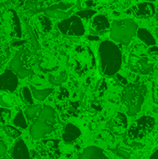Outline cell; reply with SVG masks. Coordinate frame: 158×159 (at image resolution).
<instances>
[{"label": "cell", "mask_w": 158, "mask_h": 159, "mask_svg": "<svg viewBox=\"0 0 158 159\" xmlns=\"http://www.w3.org/2000/svg\"><path fill=\"white\" fill-rule=\"evenodd\" d=\"M5 60H6V55H5V53H4L3 51L0 50V66H1V64L4 62Z\"/></svg>", "instance_id": "cell-34"}, {"label": "cell", "mask_w": 158, "mask_h": 159, "mask_svg": "<svg viewBox=\"0 0 158 159\" xmlns=\"http://www.w3.org/2000/svg\"><path fill=\"white\" fill-rule=\"evenodd\" d=\"M20 97L23 102H25L28 105H33L34 100H33V93L32 90L28 87H23L20 90Z\"/></svg>", "instance_id": "cell-24"}, {"label": "cell", "mask_w": 158, "mask_h": 159, "mask_svg": "<svg viewBox=\"0 0 158 159\" xmlns=\"http://www.w3.org/2000/svg\"><path fill=\"white\" fill-rule=\"evenodd\" d=\"M11 157L13 159H31L28 147L23 140L19 139L10 152Z\"/></svg>", "instance_id": "cell-16"}, {"label": "cell", "mask_w": 158, "mask_h": 159, "mask_svg": "<svg viewBox=\"0 0 158 159\" xmlns=\"http://www.w3.org/2000/svg\"><path fill=\"white\" fill-rule=\"evenodd\" d=\"M7 152V146L3 140H0V157H5Z\"/></svg>", "instance_id": "cell-31"}, {"label": "cell", "mask_w": 158, "mask_h": 159, "mask_svg": "<svg viewBox=\"0 0 158 159\" xmlns=\"http://www.w3.org/2000/svg\"><path fill=\"white\" fill-rule=\"evenodd\" d=\"M116 153L122 158L129 159L130 157V152L128 151V150H126V149H124V148H122V147H120V146H118L116 148Z\"/></svg>", "instance_id": "cell-29"}, {"label": "cell", "mask_w": 158, "mask_h": 159, "mask_svg": "<svg viewBox=\"0 0 158 159\" xmlns=\"http://www.w3.org/2000/svg\"><path fill=\"white\" fill-rule=\"evenodd\" d=\"M110 28H111V24H110L108 18L102 14H98L94 16V18L91 20L90 30H91V33L93 34H101L105 33Z\"/></svg>", "instance_id": "cell-13"}, {"label": "cell", "mask_w": 158, "mask_h": 159, "mask_svg": "<svg viewBox=\"0 0 158 159\" xmlns=\"http://www.w3.org/2000/svg\"><path fill=\"white\" fill-rule=\"evenodd\" d=\"M27 30H28V33H29V35H30V39H31V41H32L33 46H34V48H39V43H38V40H37V38H36V36H35L34 31L32 30V28H31L29 25H27Z\"/></svg>", "instance_id": "cell-28"}, {"label": "cell", "mask_w": 158, "mask_h": 159, "mask_svg": "<svg viewBox=\"0 0 158 159\" xmlns=\"http://www.w3.org/2000/svg\"><path fill=\"white\" fill-rule=\"evenodd\" d=\"M138 24L131 19L116 20L110 28V37L118 43L128 46L138 32Z\"/></svg>", "instance_id": "cell-4"}, {"label": "cell", "mask_w": 158, "mask_h": 159, "mask_svg": "<svg viewBox=\"0 0 158 159\" xmlns=\"http://www.w3.org/2000/svg\"><path fill=\"white\" fill-rule=\"evenodd\" d=\"M59 140H44L37 145V153L44 159H58L61 152Z\"/></svg>", "instance_id": "cell-10"}, {"label": "cell", "mask_w": 158, "mask_h": 159, "mask_svg": "<svg viewBox=\"0 0 158 159\" xmlns=\"http://www.w3.org/2000/svg\"><path fill=\"white\" fill-rule=\"evenodd\" d=\"M19 85V76L11 70L6 69L0 75V90L13 92Z\"/></svg>", "instance_id": "cell-11"}, {"label": "cell", "mask_w": 158, "mask_h": 159, "mask_svg": "<svg viewBox=\"0 0 158 159\" xmlns=\"http://www.w3.org/2000/svg\"><path fill=\"white\" fill-rule=\"evenodd\" d=\"M96 14V11L93 10V9H84V10H81V11H78L76 13V15L81 18V19H84V20H90V19H93L94 16Z\"/></svg>", "instance_id": "cell-27"}, {"label": "cell", "mask_w": 158, "mask_h": 159, "mask_svg": "<svg viewBox=\"0 0 158 159\" xmlns=\"http://www.w3.org/2000/svg\"><path fill=\"white\" fill-rule=\"evenodd\" d=\"M13 124L19 128V129H26L27 127H28V124H27V121H26V117H25V115L22 111H20L17 113V115L15 116L14 119H13Z\"/></svg>", "instance_id": "cell-21"}, {"label": "cell", "mask_w": 158, "mask_h": 159, "mask_svg": "<svg viewBox=\"0 0 158 159\" xmlns=\"http://www.w3.org/2000/svg\"><path fill=\"white\" fill-rule=\"evenodd\" d=\"M59 31L68 36H82L85 34V26L82 19L77 15L71 16L57 24Z\"/></svg>", "instance_id": "cell-6"}, {"label": "cell", "mask_w": 158, "mask_h": 159, "mask_svg": "<svg viewBox=\"0 0 158 159\" xmlns=\"http://www.w3.org/2000/svg\"><path fill=\"white\" fill-rule=\"evenodd\" d=\"M156 9L154 4L151 2L140 3L133 7V13L138 18H148L156 13Z\"/></svg>", "instance_id": "cell-15"}, {"label": "cell", "mask_w": 158, "mask_h": 159, "mask_svg": "<svg viewBox=\"0 0 158 159\" xmlns=\"http://www.w3.org/2000/svg\"><path fill=\"white\" fill-rule=\"evenodd\" d=\"M156 19L158 20V7L157 8H156Z\"/></svg>", "instance_id": "cell-37"}, {"label": "cell", "mask_w": 158, "mask_h": 159, "mask_svg": "<svg viewBox=\"0 0 158 159\" xmlns=\"http://www.w3.org/2000/svg\"><path fill=\"white\" fill-rule=\"evenodd\" d=\"M5 131L7 132V134L13 138V139H17V138H20V135H21V131L19 130L18 129H16L15 127H12V126H9V125H7L5 128Z\"/></svg>", "instance_id": "cell-25"}, {"label": "cell", "mask_w": 158, "mask_h": 159, "mask_svg": "<svg viewBox=\"0 0 158 159\" xmlns=\"http://www.w3.org/2000/svg\"><path fill=\"white\" fill-rule=\"evenodd\" d=\"M61 93H60V95L58 96V97H59V99L63 100V97H62L63 95H64L65 97H68V95H69V94H68V92H67V90H66L65 89H61Z\"/></svg>", "instance_id": "cell-33"}, {"label": "cell", "mask_w": 158, "mask_h": 159, "mask_svg": "<svg viewBox=\"0 0 158 159\" xmlns=\"http://www.w3.org/2000/svg\"><path fill=\"white\" fill-rule=\"evenodd\" d=\"M41 110H42V106L40 104L30 105L24 111L25 117L27 118V120H32V119H34L37 116V114L39 112H41Z\"/></svg>", "instance_id": "cell-22"}, {"label": "cell", "mask_w": 158, "mask_h": 159, "mask_svg": "<svg viewBox=\"0 0 158 159\" xmlns=\"http://www.w3.org/2000/svg\"><path fill=\"white\" fill-rule=\"evenodd\" d=\"M41 20H43V21H41V24H42L43 29H44V30H46V31H49V30H50V27L47 26V24H50V21H49L48 20L45 19V18H42Z\"/></svg>", "instance_id": "cell-32"}, {"label": "cell", "mask_w": 158, "mask_h": 159, "mask_svg": "<svg viewBox=\"0 0 158 159\" xmlns=\"http://www.w3.org/2000/svg\"><path fill=\"white\" fill-rule=\"evenodd\" d=\"M31 90L33 93V96L39 101H43L45 100L47 97H48L52 92H53V89H35L34 86L31 87Z\"/></svg>", "instance_id": "cell-20"}, {"label": "cell", "mask_w": 158, "mask_h": 159, "mask_svg": "<svg viewBox=\"0 0 158 159\" xmlns=\"http://www.w3.org/2000/svg\"><path fill=\"white\" fill-rule=\"evenodd\" d=\"M7 26L8 34L11 37L20 38L21 37V25L20 18L14 9H8L6 13Z\"/></svg>", "instance_id": "cell-12"}, {"label": "cell", "mask_w": 158, "mask_h": 159, "mask_svg": "<svg viewBox=\"0 0 158 159\" xmlns=\"http://www.w3.org/2000/svg\"><path fill=\"white\" fill-rule=\"evenodd\" d=\"M75 5L74 3L61 2L55 5H52L44 10V13L47 17L52 19H61L65 20L71 17V14L74 12Z\"/></svg>", "instance_id": "cell-8"}, {"label": "cell", "mask_w": 158, "mask_h": 159, "mask_svg": "<svg viewBox=\"0 0 158 159\" xmlns=\"http://www.w3.org/2000/svg\"><path fill=\"white\" fill-rule=\"evenodd\" d=\"M146 93V86L141 83L129 84L125 87L122 94V101L127 107L129 116H133L141 111Z\"/></svg>", "instance_id": "cell-2"}, {"label": "cell", "mask_w": 158, "mask_h": 159, "mask_svg": "<svg viewBox=\"0 0 158 159\" xmlns=\"http://www.w3.org/2000/svg\"><path fill=\"white\" fill-rule=\"evenodd\" d=\"M156 35H157V38H158V28L156 29Z\"/></svg>", "instance_id": "cell-40"}, {"label": "cell", "mask_w": 158, "mask_h": 159, "mask_svg": "<svg viewBox=\"0 0 158 159\" xmlns=\"http://www.w3.org/2000/svg\"><path fill=\"white\" fill-rule=\"evenodd\" d=\"M129 66L132 72L142 75H148L153 72L155 64L150 61L147 56L141 53L132 52L129 55Z\"/></svg>", "instance_id": "cell-7"}, {"label": "cell", "mask_w": 158, "mask_h": 159, "mask_svg": "<svg viewBox=\"0 0 158 159\" xmlns=\"http://www.w3.org/2000/svg\"><path fill=\"white\" fill-rule=\"evenodd\" d=\"M67 79V73L65 71L61 72L58 75H50L48 76V81L50 84L55 85V86H59L61 84H62L63 82H65Z\"/></svg>", "instance_id": "cell-23"}, {"label": "cell", "mask_w": 158, "mask_h": 159, "mask_svg": "<svg viewBox=\"0 0 158 159\" xmlns=\"http://www.w3.org/2000/svg\"><path fill=\"white\" fill-rule=\"evenodd\" d=\"M10 69L20 78H25L29 75L30 69L27 64V53L25 49L20 48L19 51H17L10 62Z\"/></svg>", "instance_id": "cell-9"}, {"label": "cell", "mask_w": 158, "mask_h": 159, "mask_svg": "<svg viewBox=\"0 0 158 159\" xmlns=\"http://www.w3.org/2000/svg\"><path fill=\"white\" fill-rule=\"evenodd\" d=\"M78 159H109L103 151L97 146H88L81 153Z\"/></svg>", "instance_id": "cell-17"}, {"label": "cell", "mask_w": 158, "mask_h": 159, "mask_svg": "<svg viewBox=\"0 0 158 159\" xmlns=\"http://www.w3.org/2000/svg\"><path fill=\"white\" fill-rule=\"evenodd\" d=\"M150 159H158V149L150 157Z\"/></svg>", "instance_id": "cell-36"}, {"label": "cell", "mask_w": 158, "mask_h": 159, "mask_svg": "<svg viewBox=\"0 0 158 159\" xmlns=\"http://www.w3.org/2000/svg\"><path fill=\"white\" fill-rule=\"evenodd\" d=\"M144 1H146V2H154L156 0H144Z\"/></svg>", "instance_id": "cell-39"}, {"label": "cell", "mask_w": 158, "mask_h": 159, "mask_svg": "<svg viewBox=\"0 0 158 159\" xmlns=\"http://www.w3.org/2000/svg\"><path fill=\"white\" fill-rule=\"evenodd\" d=\"M149 52H150L151 54H158V48L154 46V49H153V48H150V49H149Z\"/></svg>", "instance_id": "cell-35"}, {"label": "cell", "mask_w": 158, "mask_h": 159, "mask_svg": "<svg viewBox=\"0 0 158 159\" xmlns=\"http://www.w3.org/2000/svg\"><path fill=\"white\" fill-rule=\"evenodd\" d=\"M154 112H155V113H156V114H158V107H156V108L154 109Z\"/></svg>", "instance_id": "cell-38"}, {"label": "cell", "mask_w": 158, "mask_h": 159, "mask_svg": "<svg viewBox=\"0 0 158 159\" xmlns=\"http://www.w3.org/2000/svg\"><path fill=\"white\" fill-rule=\"evenodd\" d=\"M109 129L115 133H122L128 128V118L126 115L117 113L108 123Z\"/></svg>", "instance_id": "cell-14"}, {"label": "cell", "mask_w": 158, "mask_h": 159, "mask_svg": "<svg viewBox=\"0 0 158 159\" xmlns=\"http://www.w3.org/2000/svg\"><path fill=\"white\" fill-rule=\"evenodd\" d=\"M81 135V131L80 129L74 124L72 123H68L65 126L64 131L62 133V140L64 143H73L74 142L76 139H78Z\"/></svg>", "instance_id": "cell-18"}, {"label": "cell", "mask_w": 158, "mask_h": 159, "mask_svg": "<svg viewBox=\"0 0 158 159\" xmlns=\"http://www.w3.org/2000/svg\"><path fill=\"white\" fill-rule=\"evenodd\" d=\"M55 124V110L49 105H45L42 108L36 120L30 127V135L34 140L41 139L54 130Z\"/></svg>", "instance_id": "cell-3"}, {"label": "cell", "mask_w": 158, "mask_h": 159, "mask_svg": "<svg viewBox=\"0 0 158 159\" xmlns=\"http://www.w3.org/2000/svg\"><path fill=\"white\" fill-rule=\"evenodd\" d=\"M101 72L105 76L115 75L122 65V52L113 41H102L99 46Z\"/></svg>", "instance_id": "cell-1"}, {"label": "cell", "mask_w": 158, "mask_h": 159, "mask_svg": "<svg viewBox=\"0 0 158 159\" xmlns=\"http://www.w3.org/2000/svg\"><path fill=\"white\" fill-rule=\"evenodd\" d=\"M115 80L117 81V83H119V84L122 85V86H125V87H126L127 85H129L127 78L124 77L123 75H119V74H116V75H115Z\"/></svg>", "instance_id": "cell-30"}, {"label": "cell", "mask_w": 158, "mask_h": 159, "mask_svg": "<svg viewBox=\"0 0 158 159\" xmlns=\"http://www.w3.org/2000/svg\"><path fill=\"white\" fill-rule=\"evenodd\" d=\"M137 35L139 37L140 40H142L145 45L150 46V47H154L156 46V39L153 36V34L145 28H140L138 29L137 32Z\"/></svg>", "instance_id": "cell-19"}, {"label": "cell", "mask_w": 158, "mask_h": 159, "mask_svg": "<svg viewBox=\"0 0 158 159\" xmlns=\"http://www.w3.org/2000/svg\"><path fill=\"white\" fill-rule=\"evenodd\" d=\"M10 117H11L10 110L5 107H1L0 108V124L5 125L6 123L8 122Z\"/></svg>", "instance_id": "cell-26"}, {"label": "cell", "mask_w": 158, "mask_h": 159, "mask_svg": "<svg viewBox=\"0 0 158 159\" xmlns=\"http://www.w3.org/2000/svg\"><path fill=\"white\" fill-rule=\"evenodd\" d=\"M156 122L152 116H144L140 117L129 128L128 135L131 140H139L147 136L155 128Z\"/></svg>", "instance_id": "cell-5"}]
</instances>
